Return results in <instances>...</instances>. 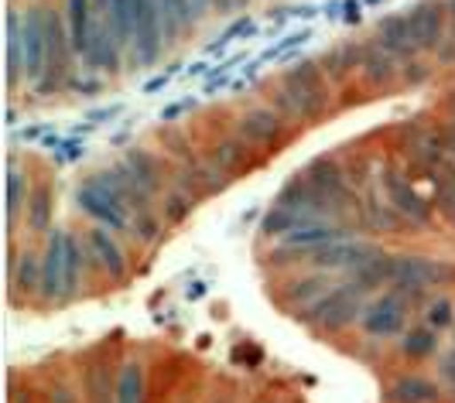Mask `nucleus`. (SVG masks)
Returning a JSON list of instances; mask_svg holds the SVG:
<instances>
[{
	"label": "nucleus",
	"instance_id": "20",
	"mask_svg": "<svg viewBox=\"0 0 455 403\" xmlns=\"http://www.w3.org/2000/svg\"><path fill=\"white\" fill-rule=\"evenodd\" d=\"M390 400L394 403H438L442 390L428 376H404L390 386Z\"/></svg>",
	"mask_w": 455,
	"mask_h": 403
},
{
	"label": "nucleus",
	"instance_id": "7",
	"mask_svg": "<svg viewBox=\"0 0 455 403\" xmlns=\"http://www.w3.org/2000/svg\"><path fill=\"white\" fill-rule=\"evenodd\" d=\"M76 202H79V209H83L86 216H92L100 225L116 229V233H131V236L137 233L134 212L127 209V202L120 199V195H116L114 188L100 178V175H96V178H90L83 188H79Z\"/></svg>",
	"mask_w": 455,
	"mask_h": 403
},
{
	"label": "nucleus",
	"instance_id": "36",
	"mask_svg": "<svg viewBox=\"0 0 455 403\" xmlns=\"http://www.w3.org/2000/svg\"><path fill=\"white\" fill-rule=\"evenodd\" d=\"M247 4H251V0H233V7H236V11H240V7H247Z\"/></svg>",
	"mask_w": 455,
	"mask_h": 403
},
{
	"label": "nucleus",
	"instance_id": "17",
	"mask_svg": "<svg viewBox=\"0 0 455 403\" xmlns=\"http://www.w3.org/2000/svg\"><path fill=\"white\" fill-rule=\"evenodd\" d=\"M124 171L131 175V178L148 192V195H158L161 192V161L151 151H140V147H134V151H127L124 154Z\"/></svg>",
	"mask_w": 455,
	"mask_h": 403
},
{
	"label": "nucleus",
	"instance_id": "1",
	"mask_svg": "<svg viewBox=\"0 0 455 403\" xmlns=\"http://www.w3.org/2000/svg\"><path fill=\"white\" fill-rule=\"evenodd\" d=\"M86 267V249L79 247L72 229H55L48 249L42 257V301H66L79 288V277Z\"/></svg>",
	"mask_w": 455,
	"mask_h": 403
},
{
	"label": "nucleus",
	"instance_id": "5",
	"mask_svg": "<svg viewBox=\"0 0 455 403\" xmlns=\"http://www.w3.org/2000/svg\"><path fill=\"white\" fill-rule=\"evenodd\" d=\"M401 151L411 161V168L421 175V178H435L442 171L455 168L452 154L445 147V134L442 130H432L425 123H411L401 130Z\"/></svg>",
	"mask_w": 455,
	"mask_h": 403
},
{
	"label": "nucleus",
	"instance_id": "12",
	"mask_svg": "<svg viewBox=\"0 0 455 403\" xmlns=\"http://www.w3.org/2000/svg\"><path fill=\"white\" fill-rule=\"evenodd\" d=\"M356 68L363 72V79L370 86H390L394 79H401V62L390 55L387 48L380 45L377 38H370L360 45V59H356Z\"/></svg>",
	"mask_w": 455,
	"mask_h": 403
},
{
	"label": "nucleus",
	"instance_id": "3",
	"mask_svg": "<svg viewBox=\"0 0 455 403\" xmlns=\"http://www.w3.org/2000/svg\"><path fill=\"white\" fill-rule=\"evenodd\" d=\"M455 281V267L445 260H425V257H408V253H390V288L404 291L414 301H428L435 288H445Z\"/></svg>",
	"mask_w": 455,
	"mask_h": 403
},
{
	"label": "nucleus",
	"instance_id": "11",
	"mask_svg": "<svg viewBox=\"0 0 455 403\" xmlns=\"http://www.w3.org/2000/svg\"><path fill=\"white\" fill-rule=\"evenodd\" d=\"M408 24L421 51H435L438 55V48L449 42V11L438 0H425V4L411 7Z\"/></svg>",
	"mask_w": 455,
	"mask_h": 403
},
{
	"label": "nucleus",
	"instance_id": "4",
	"mask_svg": "<svg viewBox=\"0 0 455 403\" xmlns=\"http://www.w3.org/2000/svg\"><path fill=\"white\" fill-rule=\"evenodd\" d=\"M363 312H366V291L360 284L349 281V284L332 288L315 308H308V312L298 314V318L305 325L319 328V332H342V328H349Z\"/></svg>",
	"mask_w": 455,
	"mask_h": 403
},
{
	"label": "nucleus",
	"instance_id": "30",
	"mask_svg": "<svg viewBox=\"0 0 455 403\" xmlns=\"http://www.w3.org/2000/svg\"><path fill=\"white\" fill-rule=\"evenodd\" d=\"M48 212H52L48 192H38V199H35V205H31V225H35V229H45V225H48Z\"/></svg>",
	"mask_w": 455,
	"mask_h": 403
},
{
	"label": "nucleus",
	"instance_id": "15",
	"mask_svg": "<svg viewBox=\"0 0 455 403\" xmlns=\"http://www.w3.org/2000/svg\"><path fill=\"white\" fill-rule=\"evenodd\" d=\"M380 45L387 48L390 55L404 66L411 59H418V42H414V35H411V24H408V14H390L384 21L377 24V35H373Z\"/></svg>",
	"mask_w": 455,
	"mask_h": 403
},
{
	"label": "nucleus",
	"instance_id": "13",
	"mask_svg": "<svg viewBox=\"0 0 455 403\" xmlns=\"http://www.w3.org/2000/svg\"><path fill=\"white\" fill-rule=\"evenodd\" d=\"M236 134H240V140L257 144V147L277 144L281 134H284V120H281V113L271 110V107H251V110L240 116Z\"/></svg>",
	"mask_w": 455,
	"mask_h": 403
},
{
	"label": "nucleus",
	"instance_id": "34",
	"mask_svg": "<svg viewBox=\"0 0 455 403\" xmlns=\"http://www.w3.org/2000/svg\"><path fill=\"white\" fill-rule=\"evenodd\" d=\"M52 403H72V393H68L66 386H59V390H52V397H48Z\"/></svg>",
	"mask_w": 455,
	"mask_h": 403
},
{
	"label": "nucleus",
	"instance_id": "19",
	"mask_svg": "<svg viewBox=\"0 0 455 403\" xmlns=\"http://www.w3.org/2000/svg\"><path fill=\"white\" fill-rule=\"evenodd\" d=\"M86 243H90V249L96 253L100 267L107 270L110 277H124L127 264H124V253H120V247H116V240L107 233V225H96V229H90V233H86Z\"/></svg>",
	"mask_w": 455,
	"mask_h": 403
},
{
	"label": "nucleus",
	"instance_id": "8",
	"mask_svg": "<svg viewBox=\"0 0 455 403\" xmlns=\"http://www.w3.org/2000/svg\"><path fill=\"white\" fill-rule=\"evenodd\" d=\"M274 253H291L298 260H305V264H312L315 270H349V273H356V270L363 267L366 260H373L380 249L373 247V243H363V240H336V243H325V247H315V249H274Z\"/></svg>",
	"mask_w": 455,
	"mask_h": 403
},
{
	"label": "nucleus",
	"instance_id": "23",
	"mask_svg": "<svg viewBox=\"0 0 455 403\" xmlns=\"http://www.w3.org/2000/svg\"><path fill=\"white\" fill-rule=\"evenodd\" d=\"M353 284H360L366 294L380 291V288H390V253H377L373 260H366L363 267L353 273Z\"/></svg>",
	"mask_w": 455,
	"mask_h": 403
},
{
	"label": "nucleus",
	"instance_id": "26",
	"mask_svg": "<svg viewBox=\"0 0 455 403\" xmlns=\"http://www.w3.org/2000/svg\"><path fill=\"white\" fill-rule=\"evenodd\" d=\"M116 403H144V369L127 362L116 376Z\"/></svg>",
	"mask_w": 455,
	"mask_h": 403
},
{
	"label": "nucleus",
	"instance_id": "27",
	"mask_svg": "<svg viewBox=\"0 0 455 403\" xmlns=\"http://www.w3.org/2000/svg\"><path fill=\"white\" fill-rule=\"evenodd\" d=\"M11 284H14L18 291H38V288H42V264H38L31 253H24V260L18 264V270H11Z\"/></svg>",
	"mask_w": 455,
	"mask_h": 403
},
{
	"label": "nucleus",
	"instance_id": "10",
	"mask_svg": "<svg viewBox=\"0 0 455 403\" xmlns=\"http://www.w3.org/2000/svg\"><path fill=\"white\" fill-rule=\"evenodd\" d=\"M21 51H24V79L38 90L45 79V59H48V42H45V7H31L21 21Z\"/></svg>",
	"mask_w": 455,
	"mask_h": 403
},
{
	"label": "nucleus",
	"instance_id": "24",
	"mask_svg": "<svg viewBox=\"0 0 455 403\" xmlns=\"http://www.w3.org/2000/svg\"><path fill=\"white\" fill-rule=\"evenodd\" d=\"M432 181V202H435V212H442V219L455 229V168L435 175Z\"/></svg>",
	"mask_w": 455,
	"mask_h": 403
},
{
	"label": "nucleus",
	"instance_id": "31",
	"mask_svg": "<svg viewBox=\"0 0 455 403\" xmlns=\"http://www.w3.org/2000/svg\"><path fill=\"white\" fill-rule=\"evenodd\" d=\"M196 4V11L205 14V11H216V14H229V11H236L233 7V0H192Z\"/></svg>",
	"mask_w": 455,
	"mask_h": 403
},
{
	"label": "nucleus",
	"instance_id": "25",
	"mask_svg": "<svg viewBox=\"0 0 455 403\" xmlns=\"http://www.w3.org/2000/svg\"><path fill=\"white\" fill-rule=\"evenodd\" d=\"M435 349H438V328L432 325H418L401 338V352L408 359H428L435 356Z\"/></svg>",
	"mask_w": 455,
	"mask_h": 403
},
{
	"label": "nucleus",
	"instance_id": "29",
	"mask_svg": "<svg viewBox=\"0 0 455 403\" xmlns=\"http://www.w3.org/2000/svg\"><path fill=\"white\" fill-rule=\"evenodd\" d=\"M24 199H28V188L21 192V178L11 171V175H7V209H11V219H14V212H18V205H21Z\"/></svg>",
	"mask_w": 455,
	"mask_h": 403
},
{
	"label": "nucleus",
	"instance_id": "28",
	"mask_svg": "<svg viewBox=\"0 0 455 403\" xmlns=\"http://www.w3.org/2000/svg\"><path fill=\"white\" fill-rule=\"evenodd\" d=\"M425 325H432V328H449L455 321V304L449 301V297H428V312H425Z\"/></svg>",
	"mask_w": 455,
	"mask_h": 403
},
{
	"label": "nucleus",
	"instance_id": "33",
	"mask_svg": "<svg viewBox=\"0 0 455 403\" xmlns=\"http://www.w3.org/2000/svg\"><path fill=\"white\" fill-rule=\"evenodd\" d=\"M442 134H445V147H449V154L455 161V116H449V123L442 127Z\"/></svg>",
	"mask_w": 455,
	"mask_h": 403
},
{
	"label": "nucleus",
	"instance_id": "37",
	"mask_svg": "<svg viewBox=\"0 0 455 403\" xmlns=\"http://www.w3.org/2000/svg\"><path fill=\"white\" fill-rule=\"evenodd\" d=\"M223 403H227V400H223Z\"/></svg>",
	"mask_w": 455,
	"mask_h": 403
},
{
	"label": "nucleus",
	"instance_id": "2",
	"mask_svg": "<svg viewBox=\"0 0 455 403\" xmlns=\"http://www.w3.org/2000/svg\"><path fill=\"white\" fill-rule=\"evenodd\" d=\"M274 107L284 116H298V120H312L325 113L329 107V90H325V68L315 62H301L284 72L281 86L274 92Z\"/></svg>",
	"mask_w": 455,
	"mask_h": 403
},
{
	"label": "nucleus",
	"instance_id": "35",
	"mask_svg": "<svg viewBox=\"0 0 455 403\" xmlns=\"http://www.w3.org/2000/svg\"><path fill=\"white\" fill-rule=\"evenodd\" d=\"M449 28H452L449 35H452V38H455V0H452V4H449Z\"/></svg>",
	"mask_w": 455,
	"mask_h": 403
},
{
	"label": "nucleus",
	"instance_id": "21",
	"mask_svg": "<svg viewBox=\"0 0 455 403\" xmlns=\"http://www.w3.org/2000/svg\"><path fill=\"white\" fill-rule=\"evenodd\" d=\"M161 14H164V35L168 42H179L185 31H192V24L199 18L192 0H158Z\"/></svg>",
	"mask_w": 455,
	"mask_h": 403
},
{
	"label": "nucleus",
	"instance_id": "6",
	"mask_svg": "<svg viewBox=\"0 0 455 403\" xmlns=\"http://www.w3.org/2000/svg\"><path fill=\"white\" fill-rule=\"evenodd\" d=\"M377 181H380V192L387 195L390 205L411 223V229H428L435 223V202L425 199L397 164H380Z\"/></svg>",
	"mask_w": 455,
	"mask_h": 403
},
{
	"label": "nucleus",
	"instance_id": "18",
	"mask_svg": "<svg viewBox=\"0 0 455 403\" xmlns=\"http://www.w3.org/2000/svg\"><path fill=\"white\" fill-rule=\"evenodd\" d=\"M66 24L76 55H90L92 42V0H66Z\"/></svg>",
	"mask_w": 455,
	"mask_h": 403
},
{
	"label": "nucleus",
	"instance_id": "14",
	"mask_svg": "<svg viewBox=\"0 0 455 403\" xmlns=\"http://www.w3.org/2000/svg\"><path fill=\"white\" fill-rule=\"evenodd\" d=\"M360 216H363V225H373V229H387V233H404V229H411L408 219L380 192V181L370 185L363 195H360Z\"/></svg>",
	"mask_w": 455,
	"mask_h": 403
},
{
	"label": "nucleus",
	"instance_id": "32",
	"mask_svg": "<svg viewBox=\"0 0 455 403\" xmlns=\"http://www.w3.org/2000/svg\"><path fill=\"white\" fill-rule=\"evenodd\" d=\"M438 376L449 383L455 390V349L449 352V356H442V366H438Z\"/></svg>",
	"mask_w": 455,
	"mask_h": 403
},
{
	"label": "nucleus",
	"instance_id": "22",
	"mask_svg": "<svg viewBox=\"0 0 455 403\" xmlns=\"http://www.w3.org/2000/svg\"><path fill=\"white\" fill-rule=\"evenodd\" d=\"M243 144H247V140H233V137L216 140L212 151H209L212 171H216V175H233V171H240L243 161H247V147H243Z\"/></svg>",
	"mask_w": 455,
	"mask_h": 403
},
{
	"label": "nucleus",
	"instance_id": "16",
	"mask_svg": "<svg viewBox=\"0 0 455 403\" xmlns=\"http://www.w3.org/2000/svg\"><path fill=\"white\" fill-rule=\"evenodd\" d=\"M329 291H332V281H329L325 270H319V273H312V277H305V281L288 284V288H284V304L305 314L308 308H315Z\"/></svg>",
	"mask_w": 455,
	"mask_h": 403
},
{
	"label": "nucleus",
	"instance_id": "9",
	"mask_svg": "<svg viewBox=\"0 0 455 403\" xmlns=\"http://www.w3.org/2000/svg\"><path fill=\"white\" fill-rule=\"evenodd\" d=\"M414 308V301H411L404 291H397V288H390L384 291L377 301H370L363 312V328L370 338H394L404 332V325H408V314Z\"/></svg>",
	"mask_w": 455,
	"mask_h": 403
}]
</instances>
